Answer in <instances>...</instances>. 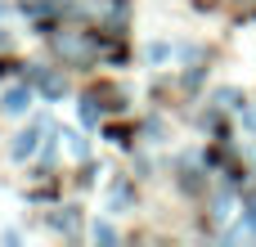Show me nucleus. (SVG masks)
I'll use <instances>...</instances> for the list:
<instances>
[{
  "label": "nucleus",
  "mask_w": 256,
  "mask_h": 247,
  "mask_svg": "<svg viewBox=\"0 0 256 247\" xmlns=\"http://www.w3.org/2000/svg\"><path fill=\"white\" fill-rule=\"evenodd\" d=\"M40 135H45V122H32V126H27V130H22L18 140H14V148H9V153H14L18 162H27V158H32L36 148H40Z\"/></svg>",
  "instance_id": "f257e3e1"
},
{
  "label": "nucleus",
  "mask_w": 256,
  "mask_h": 247,
  "mask_svg": "<svg viewBox=\"0 0 256 247\" xmlns=\"http://www.w3.org/2000/svg\"><path fill=\"white\" fill-rule=\"evenodd\" d=\"M27 76L40 86V94H45V99H63V90H68V81H63V76H54V72H45V68H32Z\"/></svg>",
  "instance_id": "f03ea898"
},
{
  "label": "nucleus",
  "mask_w": 256,
  "mask_h": 247,
  "mask_svg": "<svg viewBox=\"0 0 256 247\" xmlns=\"http://www.w3.org/2000/svg\"><path fill=\"white\" fill-rule=\"evenodd\" d=\"M54 45H58V54H68V58H90V54H94V45L81 40V36H72V32H63Z\"/></svg>",
  "instance_id": "7ed1b4c3"
},
{
  "label": "nucleus",
  "mask_w": 256,
  "mask_h": 247,
  "mask_svg": "<svg viewBox=\"0 0 256 247\" xmlns=\"http://www.w3.org/2000/svg\"><path fill=\"white\" fill-rule=\"evenodd\" d=\"M27 104H32V86H14V90H4V99H0V108L4 112H27Z\"/></svg>",
  "instance_id": "20e7f679"
},
{
  "label": "nucleus",
  "mask_w": 256,
  "mask_h": 247,
  "mask_svg": "<svg viewBox=\"0 0 256 247\" xmlns=\"http://www.w3.org/2000/svg\"><path fill=\"white\" fill-rule=\"evenodd\" d=\"M99 117H104L99 94H86V99H81V122H86V126H99Z\"/></svg>",
  "instance_id": "39448f33"
},
{
  "label": "nucleus",
  "mask_w": 256,
  "mask_h": 247,
  "mask_svg": "<svg viewBox=\"0 0 256 247\" xmlns=\"http://www.w3.org/2000/svg\"><path fill=\"white\" fill-rule=\"evenodd\" d=\"M63 140H68V148H72L76 158H86V140H81L76 130H63Z\"/></svg>",
  "instance_id": "423d86ee"
},
{
  "label": "nucleus",
  "mask_w": 256,
  "mask_h": 247,
  "mask_svg": "<svg viewBox=\"0 0 256 247\" xmlns=\"http://www.w3.org/2000/svg\"><path fill=\"white\" fill-rule=\"evenodd\" d=\"M90 234H94V243H117V230L112 225H94Z\"/></svg>",
  "instance_id": "0eeeda50"
},
{
  "label": "nucleus",
  "mask_w": 256,
  "mask_h": 247,
  "mask_svg": "<svg viewBox=\"0 0 256 247\" xmlns=\"http://www.w3.org/2000/svg\"><path fill=\"white\" fill-rule=\"evenodd\" d=\"M216 104L220 108H238V90H216Z\"/></svg>",
  "instance_id": "6e6552de"
},
{
  "label": "nucleus",
  "mask_w": 256,
  "mask_h": 247,
  "mask_svg": "<svg viewBox=\"0 0 256 247\" xmlns=\"http://www.w3.org/2000/svg\"><path fill=\"white\" fill-rule=\"evenodd\" d=\"M126 202H130V189H126V184H117V189H112V212H122Z\"/></svg>",
  "instance_id": "1a4fd4ad"
},
{
  "label": "nucleus",
  "mask_w": 256,
  "mask_h": 247,
  "mask_svg": "<svg viewBox=\"0 0 256 247\" xmlns=\"http://www.w3.org/2000/svg\"><path fill=\"white\" fill-rule=\"evenodd\" d=\"M243 220H248V230H256V198L243 202Z\"/></svg>",
  "instance_id": "9d476101"
},
{
  "label": "nucleus",
  "mask_w": 256,
  "mask_h": 247,
  "mask_svg": "<svg viewBox=\"0 0 256 247\" xmlns=\"http://www.w3.org/2000/svg\"><path fill=\"white\" fill-rule=\"evenodd\" d=\"M54 225H58V230H68V234H72V230H76V216H72V212H63V216H54Z\"/></svg>",
  "instance_id": "9b49d317"
},
{
  "label": "nucleus",
  "mask_w": 256,
  "mask_h": 247,
  "mask_svg": "<svg viewBox=\"0 0 256 247\" xmlns=\"http://www.w3.org/2000/svg\"><path fill=\"white\" fill-rule=\"evenodd\" d=\"M243 126H248V130H256V108H248V112H243Z\"/></svg>",
  "instance_id": "f8f14e48"
},
{
  "label": "nucleus",
  "mask_w": 256,
  "mask_h": 247,
  "mask_svg": "<svg viewBox=\"0 0 256 247\" xmlns=\"http://www.w3.org/2000/svg\"><path fill=\"white\" fill-rule=\"evenodd\" d=\"M0 45H4V32H0Z\"/></svg>",
  "instance_id": "ddd939ff"
}]
</instances>
